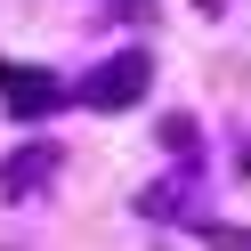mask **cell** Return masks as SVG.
Wrapping results in <instances>:
<instances>
[{
	"instance_id": "6da1fadb",
	"label": "cell",
	"mask_w": 251,
	"mask_h": 251,
	"mask_svg": "<svg viewBox=\"0 0 251 251\" xmlns=\"http://www.w3.org/2000/svg\"><path fill=\"white\" fill-rule=\"evenodd\" d=\"M146 89H154V57L122 49V57H105V65H89L81 81H73V98H81L89 114H122V105H138Z\"/></svg>"
},
{
	"instance_id": "7a4b0ae2",
	"label": "cell",
	"mask_w": 251,
	"mask_h": 251,
	"mask_svg": "<svg viewBox=\"0 0 251 251\" xmlns=\"http://www.w3.org/2000/svg\"><path fill=\"white\" fill-rule=\"evenodd\" d=\"M0 105H8L17 122H41V114L65 105V81H49L41 65H8V57H0Z\"/></svg>"
},
{
	"instance_id": "5b68a950",
	"label": "cell",
	"mask_w": 251,
	"mask_h": 251,
	"mask_svg": "<svg viewBox=\"0 0 251 251\" xmlns=\"http://www.w3.org/2000/svg\"><path fill=\"white\" fill-rule=\"evenodd\" d=\"M202 17H219V0H202Z\"/></svg>"
},
{
	"instance_id": "277c9868",
	"label": "cell",
	"mask_w": 251,
	"mask_h": 251,
	"mask_svg": "<svg viewBox=\"0 0 251 251\" xmlns=\"http://www.w3.org/2000/svg\"><path fill=\"white\" fill-rule=\"evenodd\" d=\"M154 138H162V146H170V154H195V122H186V114H170V122H162V130H154Z\"/></svg>"
},
{
	"instance_id": "3957f363",
	"label": "cell",
	"mask_w": 251,
	"mask_h": 251,
	"mask_svg": "<svg viewBox=\"0 0 251 251\" xmlns=\"http://www.w3.org/2000/svg\"><path fill=\"white\" fill-rule=\"evenodd\" d=\"M57 162H65V154H57L49 138H33L25 154H8V162H0V195H8V202H33L41 186L57 178Z\"/></svg>"
}]
</instances>
